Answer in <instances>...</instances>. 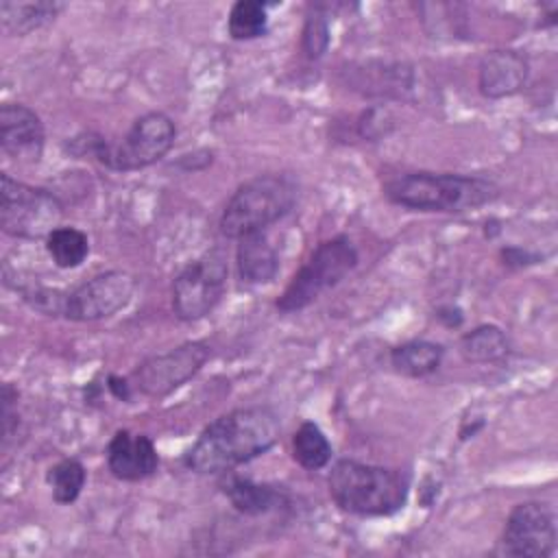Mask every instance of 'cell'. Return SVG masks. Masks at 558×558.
I'll use <instances>...</instances> for the list:
<instances>
[{
    "label": "cell",
    "mask_w": 558,
    "mask_h": 558,
    "mask_svg": "<svg viewBox=\"0 0 558 558\" xmlns=\"http://www.w3.org/2000/svg\"><path fill=\"white\" fill-rule=\"evenodd\" d=\"M281 434L279 414L268 405L235 408L214 418L183 453L185 469L198 475L231 473L266 453Z\"/></svg>",
    "instance_id": "6da1fadb"
},
{
    "label": "cell",
    "mask_w": 558,
    "mask_h": 558,
    "mask_svg": "<svg viewBox=\"0 0 558 558\" xmlns=\"http://www.w3.org/2000/svg\"><path fill=\"white\" fill-rule=\"evenodd\" d=\"M384 196L412 211L460 214L493 203L499 196V185L477 174L416 170L388 179Z\"/></svg>",
    "instance_id": "7a4b0ae2"
},
{
    "label": "cell",
    "mask_w": 558,
    "mask_h": 558,
    "mask_svg": "<svg viewBox=\"0 0 558 558\" xmlns=\"http://www.w3.org/2000/svg\"><path fill=\"white\" fill-rule=\"evenodd\" d=\"M333 504L355 517H388L399 512L410 495V477L397 469L338 460L327 477Z\"/></svg>",
    "instance_id": "3957f363"
},
{
    "label": "cell",
    "mask_w": 558,
    "mask_h": 558,
    "mask_svg": "<svg viewBox=\"0 0 558 558\" xmlns=\"http://www.w3.org/2000/svg\"><path fill=\"white\" fill-rule=\"evenodd\" d=\"M296 198L299 185L292 177L279 172L257 174L240 183L229 196L220 216V231L231 240L266 231L294 209Z\"/></svg>",
    "instance_id": "277c9868"
},
{
    "label": "cell",
    "mask_w": 558,
    "mask_h": 558,
    "mask_svg": "<svg viewBox=\"0 0 558 558\" xmlns=\"http://www.w3.org/2000/svg\"><path fill=\"white\" fill-rule=\"evenodd\" d=\"M360 253L349 235L338 233L316 244L310 257L292 275L290 283L277 299V310L283 314L301 312L312 305L323 292L336 288L355 270Z\"/></svg>",
    "instance_id": "5b68a950"
},
{
    "label": "cell",
    "mask_w": 558,
    "mask_h": 558,
    "mask_svg": "<svg viewBox=\"0 0 558 558\" xmlns=\"http://www.w3.org/2000/svg\"><path fill=\"white\" fill-rule=\"evenodd\" d=\"M63 220V203L46 187L17 181L9 172L0 177V227L20 240L48 238Z\"/></svg>",
    "instance_id": "8992f818"
},
{
    "label": "cell",
    "mask_w": 558,
    "mask_h": 558,
    "mask_svg": "<svg viewBox=\"0 0 558 558\" xmlns=\"http://www.w3.org/2000/svg\"><path fill=\"white\" fill-rule=\"evenodd\" d=\"M177 140L174 120L163 111H148L133 120L120 142H105L96 161L116 172H133L161 161Z\"/></svg>",
    "instance_id": "52a82bcc"
},
{
    "label": "cell",
    "mask_w": 558,
    "mask_h": 558,
    "mask_svg": "<svg viewBox=\"0 0 558 558\" xmlns=\"http://www.w3.org/2000/svg\"><path fill=\"white\" fill-rule=\"evenodd\" d=\"M227 255L211 248L185 264L172 281V312L181 320H198L214 312L227 290Z\"/></svg>",
    "instance_id": "ba28073f"
},
{
    "label": "cell",
    "mask_w": 558,
    "mask_h": 558,
    "mask_svg": "<svg viewBox=\"0 0 558 558\" xmlns=\"http://www.w3.org/2000/svg\"><path fill=\"white\" fill-rule=\"evenodd\" d=\"M211 349L203 340H187L163 353H155L137 364L131 381L137 392L161 399L190 381L209 360Z\"/></svg>",
    "instance_id": "9c48e42d"
},
{
    "label": "cell",
    "mask_w": 558,
    "mask_h": 558,
    "mask_svg": "<svg viewBox=\"0 0 558 558\" xmlns=\"http://www.w3.org/2000/svg\"><path fill=\"white\" fill-rule=\"evenodd\" d=\"M135 292V277L126 270H105L65 290L63 318L94 323L124 310Z\"/></svg>",
    "instance_id": "30bf717a"
},
{
    "label": "cell",
    "mask_w": 558,
    "mask_h": 558,
    "mask_svg": "<svg viewBox=\"0 0 558 558\" xmlns=\"http://www.w3.org/2000/svg\"><path fill=\"white\" fill-rule=\"evenodd\" d=\"M556 514L545 501H521L506 517L499 554L547 558L556 551Z\"/></svg>",
    "instance_id": "8fae6325"
},
{
    "label": "cell",
    "mask_w": 558,
    "mask_h": 558,
    "mask_svg": "<svg viewBox=\"0 0 558 558\" xmlns=\"http://www.w3.org/2000/svg\"><path fill=\"white\" fill-rule=\"evenodd\" d=\"M46 131L37 111L22 102L0 107V148L15 163H37L44 155Z\"/></svg>",
    "instance_id": "7c38bea8"
},
{
    "label": "cell",
    "mask_w": 558,
    "mask_h": 558,
    "mask_svg": "<svg viewBox=\"0 0 558 558\" xmlns=\"http://www.w3.org/2000/svg\"><path fill=\"white\" fill-rule=\"evenodd\" d=\"M107 469L120 482H142L159 469V453L150 436L118 429L107 445Z\"/></svg>",
    "instance_id": "4fadbf2b"
},
{
    "label": "cell",
    "mask_w": 558,
    "mask_h": 558,
    "mask_svg": "<svg viewBox=\"0 0 558 558\" xmlns=\"http://www.w3.org/2000/svg\"><path fill=\"white\" fill-rule=\"evenodd\" d=\"M530 78V61L512 48H497L482 57L477 68V89L488 100L519 94Z\"/></svg>",
    "instance_id": "5bb4252c"
},
{
    "label": "cell",
    "mask_w": 558,
    "mask_h": 558,
    "mask_svg": "<svg viewBox=\"0 0 558 558\" xmlns=\"http://www.w3.org/2000/svg\"><path fill=\"white\" fill-rule=\"evenodd\" d=\"M235 264L244 283L264 286L277 277L279 253L266 231H255L238 238Z\"/></svg>",
    "instance_id": "9a60e30c"
},
{
    "label": "cell",
    "mask_w": 558,
    "mask_h": 558,
    "mask_svg": "<svg viewBox=\"0 0 558 558\" xmlns=\"http://www.w3.org/2000/svg\"><path fill=\"white\" fill-rule=\"evenodd\" d=\"M222 490H225L229 504L240 514H246V517L268 514L283 504V493L277 486L255 482V480L242 477V475H229L222 484Z\"/></svg>",
    "instance_id": "2e32d148"
},
{
    "label": "cell",
    "mask_w": 558,
    "mask_h": 558,
    "mask_svg": "<svg viewBox=\"0 0 558 558\" xmlns=\"http://www.w3.org/2000/svg\"><path fill=\"white\" fill-rule=\"evenodd\" d=\"M445 360V347L434 340L412 338L390 349V364L397 373L421 379L440 368Z\"/></svg>",
    "instance_id": "e0dca14e"
},
{
    "label": "cell",
    "mask_w": 558,
    "mask_h": 558,
    "mask_svg": "<svg viewBox=\"0 0 558 558\" xmlns=\"http://www.w3.org/2000/svg\"><path fill=\"white\" fill-rule=\"evenodd\" d=\"M65 9L63 2L54 0H37V2H0V22L4 33L24 37L46 24H50L61 11Z\"/></svg>",
    "instance_id": "ac0fdd59"
},
{
    "label": "cell",
    "mask_w": 558,
    "mask_h": 558,
    "mask_svg": "<svg viewBox=\"0 0 558 558\" xmlns=\"http://www.w3.org/2000/svg\"><path fill=\"white\" fill-rule=\"evenodd\" d=\"M458 351L462 360L469 364H493L508 357L510 338L499 325L484 323L462 333L458 342Z\"/></svg>",
    "instance_id": "d6986e66"
},
{
    "label": "cell",
    "mask_w": 558,
    "mask_h": 558,
    "mask_svg": "<svg viewBox=\"0 0 558 558\" xmlns=\"http://www.w3.org/2000/svg\"><path fill=\"white\" fill-rule=\"evenodd\" d=\"M333 447L327 434L312 421H303L292 436V458L307 471L325 469L331 462Z\"/></svg>",
    "instance_id": "ffe728a7"
},
{
    "label": "cell",
    "mask_w": 558,
    "mask_h": 558,
    "mask_svg": "<svg viewBox=\"0 0 558 558\" xmlns=\"http://www.w3.org/2000/svg\"><path fill=\"white\" fill-rule=\"evenodd\" d=\"M46 253L61 270L78 268L89 255V238L76 227H57L46 238Z\"/></svg>",
    "instance_id": "44dd1931"
},
{
    "label": "cell",
    "mask_w": 558,
    "mask_h": 558,
    "mask_svg": "<svg viewBox=\"0 0 558 558\" xmlns=\"http://www.w3.org/2000/svg\"><path fill=\"white\" fill-rule=\"evenodd\" d=\"M268 2L238 0L227 17V33L235 41H251L268 33Z\"/></svg>",
    "instance_id": "7402d4cb"
},
{
    "label": "cell",
    "mask_w": 558,
    "mask_h": 558,
    "mask_svg": "<svg viewBox=\"0 0 558 558\" xmlns=\"http://www.w3.org/2000/svg\"><path fill=\"white\" fill-rule=\"evenodd\" d=\"M46 482L50 486L52 499L61 506H68V504H74L83 493L87 482V471L81 460L63 458L48 469Z\"/></svg>",
    "instance_id": "603a6c76"
},
{
    "label": "cell",
    "mask_w": 558,
    "mask_h": 558,
    "mask_svg": "<svg viewBox=\"0 0 558 558\" xmlns=\"http://www.w3.org/2000/svg\"><path fill=\"white\" fill-rule=\"evenodd\" d=\"M303 50L310 59H320L329 48V22L323 13L320 4H312V13L307 15L303 24V37H301Z\"/></svg>",
    "instance_id": "cb8c5ba5"
},
{
    "label": "cell",
    "mask_w": 558,
    "mask_h": 558,
    "mask_svg": "<svg viewBox=\"0 0 558 558\" xmlns=\"http://www.w3.org/2000/svg\"><path fill=\"white\" fill-rule=\"evenodd\" d=\"M392 126H395V118L384 105H371L357 118V133L368 142H377L386 137L392 131Z\"/></svg>",
    "instance_id": "d4e9b609"
},
{
    "label": "cell",
    "mask_w": 558,
    "mask_h": 558,
    "mask_svg": "<svg viewBox=\"0 0 558 558\" xmlns=\"http://www.w3.org/2000/svg\"><path fill=\"white\" fill-rule=\"evenodd\" d=\"M17 399H20V392L7 381L2 386V445L7 447L9 438L13 436V432L17 429Z\"/></svg>",
    "instance_id": "484cf974"
},
{
    "label": "cell",
    "mask_w": 558,
    "mask_h": 558,
    "mask_svg": "<svg viewBox=\"0 0 558 558\" xmlns=\"http://www.w3.org/2000/svg\"><path fill=\"white\" fill-rule=\"evenodd\" d=\"M499 257H501L504 266H508V268H525V266L538 262V255H534L521 246H504L499 251Z\"/></svg>",
    "instance_id": "4316f807"
},
{
    "label": "cell",
    "mask_w": 558,
    "mask_h": 558,
    "mask_svg": "<svg viewBox=\"0 0 558 558\" xmlns=\"http://www.w3.org/2000/svg\"><path fill=\"white\" fill-rule=\"evenodd\" d=\"M107 390L111 392V397H116L118 401H131L133 399V381L129 377H122V375H107Z\"/></svg>",
    "instance_id": "83f0119b"
},
{
    "label": "cell",
    "mask_w": 558,
    "mask_h": 558,
    "mask_svg": "<svg viewBox=\"0 0 558 558\" xmlns=\"http://www.w3.org/2000/svg\"><path fill=\"white\" fill-rule=\"evenodd\" d=\"M436 318H438L445 327L458 329V327L464 323V312H462L458 305L447 303V305H440V307L436 310Z\"/></svg>",
    "instance_id": "f1b7e54d"
}]
</instances>
